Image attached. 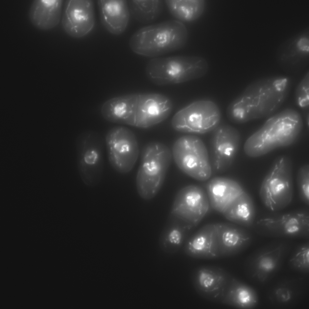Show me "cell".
Returning <instances> with one entry per match:
<instances>
[{
  "label": "cell",
  "mask_w": 309,
  "mask_h": 309,
  "mask_svg": "<svg viewBox=\"0 0 309 309\" xmlns=\"http://www.w3.org/2000/svg\"><path fill=\"white\" fill-rule=\"evenodd\" d=\"M97 4L101 23L111 33L119 35L126 29L130 13L125 0H100Z\"/></svg>",
  "instance_id": "7402d4cb"
},
{
  "label": "cell",
  "mask_w": 309,
  "mask_h": 309,
  "mask_svg": "<svg viewBox=\"0 0 309 309\" xmlns=\"http://www.w3.org/2000/svg\"><path fill=\"white\" fill-rule=\"evenodd\" d=\"M253 227L257 233L266 236L308 238L309 210L270 213L255 221Z\"/></svg>",
  "instance_id": "30bf717a"
},
{
  "label": "cell",
  "mask_w": 309,
  "mask_h": 309,
  "mask_svg": "<svg viewBox=\"0 0 309 309\" xmlns=\"http://www.w3.org/2000/svg\"><path fill=\"white\" fill-rule=\"evenodd\" d=\"M128 2L130 14L137 21L147 23L158 17L164 8L163 1L130 0Z\"/></svg>",
  "instance_id": "f1b7e54d"
},
{
  "label": "cell",
  "mask_w": 309,
  "mask_h": 309,
  "mask_svg": "<svg viewBox=\"0 0 309 309\" xmlns=\"http://www.w3.org/2000/svg\"><path fill=\"white\" fill-rule=\"evenodd\" d=\"M297 279H285L279 281L269 290L268 299L273 305L287 307L296 300L300 290Z\"/></svg>",
  "instance_id": "4316f807"
},
{
  "label": "cell",
  "mask_w": 309,
  "mask_h": 309,
  "mask_svg": "<svg viewBox=\"0 0 309 309\" xmlns=\"http://www.w3.org/2000/svg\"><path fill=\"white\" fill-rule=\"evenodd\" d=\"M233 276L219 266L204 265L192 273V282L197 292L211 301L221 302Z\"/></svg>",
  "instance_id": "e0dca14e"
},
{
  "label": "cell",
  "mask_w": 309,
  "mask_h": 309,
  "mask_svg": "<svg viewBox=\"0 0 309 309\" xmlns=\"http://www.w3.org/2000/svg\"><path fill=\"white\" fill-rule=\"evenodd\" d=\"M104 139L111 166L119 173L130 172L137 161L139 152L134 133L126 127L116 126L107 131Z\"/></svg>",
  "instance_id": "4fadbf2b"
},
{
  "label": "cell",
  "mask_w": 309,
  "mask_h": 309,
  "mask_svg": "<svg viewBox=\"0 0 309 309\" xmlns=\"http://www.w3.org/2000/svg\"><path fill=\"white\" fill-rule=\"evenodd\" d=\"M289 265L293 270L304 273L309 272V242L298 246L290 256Z\"/></svg>",
  "instance_id": "f546056e"
},
{
  "label": "cell",
  "mask_w": 309,
  "mask_h": 309,
  "mask_svg": "<svg viewBox=\"0 0 309 309\" xmlns=\"http://www.w3.org/2000/svg\"><path fill=\"white\" fill-rule=\"evenodd\" d=\"M192 228L170 212L159 236L160 247L167 253L177 252L184 245Z\"/></svg>",
  "instance_id": "cb8c5ba5"
},
{
  "label": "cell",
  "mask_w": 309,
  "mask_h": 309,
  "mask_svg": "<svg viewBox=\"0 0 309 309\" xmlns=\"http://www.w3.org/2000/svg\"><path fill=\"white\" fill-rule=\"evenodd\" d=\"M299 198L306 205H309V166L304 165L299 169L297 178Z\"/></svg>",
  "instance_id": "1f68e13d"
},
{
  "label": "cell",
  "mask_w": 309,
  "mask_h": 309,
  "mask_svg": "<svg viewBox=\"0 0 309 309\" xmlns=\"http://www.w3.org/2000/svg\"><path fill=\"white\" fill-rule=\"evenodd\" d=\"M173 108L171 100L163 94L137 93L108 100L102 105L101 113L111 123L147 128L166 120Z\"/></svg>",
  "instance_id": "7a4b0ae2"
},
{
  "label": "cell",
  "mask_w": 309,
  "mask_h": 309,
  "mask_svg": "<svg viewBox=\"0 0 309 309\" xmlns=\"http://www.w3.org/2000/svg\"><path fill=\"white\" fill-rule=\"evenodd\" d=\"M171 151L177 166L185 174L202 181L211 177L209 155L204 142L198 136L180 137L174 142Z\"/></svg>",
  "instance_id": "ba28073f"
},
{
  "label": "cell",
  "mask_w": 309,
  "mask_h": 309,
  "mask_svg": "<svg viewBox=\"0 0 309 309\" xmlns=\"http://www.w3.org/2000/svg\"><path fill=\"white\" fill-rule=\"evenodd\" d=\"M293 192L291 160L285 155L279 156L274 161L262 183L260 197L267 209L276 212L289 204Z\"/></svg>",
  "instance_id": "52a82bcc"
},
{
  "label": "cell",
  "mask_w": 309,
  "mask_h": 309,
  "mask_svg": "<svg viewBox=\"0 0 309 309\" xmlns=\"http://www.w3.org/2000/svg\"><path fill=\"white\" fill-rule=\"evenodd\" d=\"M165 2L170 14L182 23L198 19L202 14L205 6L204 0H167Z\"/></svg>",
  "instance_id": "83f0119b"
},
{
  "label": "cell",
  "mask_w": 309,
  "mask_h": 309,
  "mask_svg": "<svg viewBox=\"0 0 309 309\" xmlns=\"http://www.w3.org/2000/svg\"><path fill=\"white\" fill-rule=\"evenodd\" d=\"M290 79L282 76L257 80L249 84L229 104L228 120L236 124L270 116L284 103L289 93Z\"/></svg>",
  "instance_id": "6da1fadb"
},
{
  "label": "cell",
  "mask_w": 309,
  "mask_h": 309,
  "mask_svg": "<svg viewBox=\"0 0 309 309\" xmlns=\"http://www.w3.org/2000/svg\"><path fill=\"white\" fill-rule=\"evenodd\" d=\"M295 99L298 106L304 111L309 107V72L308 71L297 86Z\"/></svg>",
  "instance_id": "4dcf8cb0"
},
{
  "label": "cell",
  "mask_w": 309,
  "mask_h": 309,
  "mask_svg": "<svg viewBox=\"0 0 309 309\" xmlns=\"http://www.w3.org/2000/svg\"><path fill=\"white\" fill-rule=\"evenodd\" d=\"M210 207L205 190L201 186L192 185L178 191L170 212L193 228L200 222Z\"/></svg>",
  "instance_id": "9a60e30c"
},
{
  "label": "cell",
  "mask_w": 309,
  "mask_h": 309,
  "mask_svg": "<svg viewBox=\"0 0 309 309\" xmlns=\"http://www.w3.org/2000/svg\"><path fill=\"white\" fill-rule=\"evenodd\" d=\"M61 19L62 27L69 36L76 38L86 36L92 30L95 24L94 1L66 0Z\"/></svg>",
  "instance_id": "2e32d148"
},
{
  "label": "cell",
  "mask_w": 309,
  "mask_h": 309,
  "mask_svg": "<svg viewBox=\"0 0 309 309\" xmlns=\"http://www.w3.org/2000/svg\"><path fill=\"white\" fill-rule=\"evenodd\" d=\"M278 63L286 69L304 66L309 59V28L306 27L281 43L276 52Z\"/></svg>",
  "instance_id": "ac0fdd59"
},
{
  "label": "cell",
  "mask_w": 309,
  "mask_h": 309,
  "mask_svg": "<svg viewBox=\"0 0 309 309\" xmlns=\"http://www.w3.org/2000/svg\"><path fill=\"white\" fill-rule=\"evenodd\" d=\"M208 68L207 62L202 57L177 56L153 58L147 63L145 71L152 82L165 85L199 78L206 74Z\"/></svg>",
  "instance_id": "5b68a950"
},
{
  "label": "cell",
  "mask_w": 309,
  "mask_h": 309,
  "mask_svg": "<svg viewBox=\"0 0 309 309\" xmlns=\"http://www.w3.org/2000/svg\"><path fill=\"white\" fill-rule=\"evenodd\" d=\"M215 224L220 257L239 253L250 244L251 234L244 227L228 223Z\"/></svg>",
  "instance_id": "d6986e66"
},
{
  "label": "cell",
  "mask_w": 309,
  "mask_h": 309,
  "mask_svg": "<svg viewBox=\"0 0 309 309\" xmlns=\"http://www.w3.org/2000/svg\"><path fill=\"white\" fill-rule=\"evenodd\" d=\"M289 249L287 243L283 241L273 242L258 249L246 261L247 277L257 284L269 282L279 270Z\"/></svg>",
  "instance_id": "7c38bea8"
},
{
  "label": "cell",
  "mask_w": 309,
  "mask_h": 309,
  "mask_svg": "<svg viewBox=\"0 0 309 309\" xmlns=\"http://www.w3.org/2000/svg\"><path fill=\"white\" fill-rule=\"evenodd\" d=\"M303 127L301 116L287 108L272 115L244 143L245 154L251 158L263 155L277 148L288 146L297 139Z\"/></svg>",
  "instance_id": "3957f363"
},
{
  "label": "cell",
  "mask_w": 309,
  "mask_h": 309,
  "mask_svg": "<svg viewBox=\"0 0 309 309\" xmlns=\"http://www.w3.org/2000/svg\"><path fill=\"white\" fill-rule=\"evenodd\" d=\"M184 253L195 258L214 259L220 257L215 224L206 225L185 241Z\"/></svg>",
  "instance_id": "44dd1931"
},
{
  "label": "cell",
  "mask_w": 309,
  "mask_h": 309,
  "mask_svg": "<svg viewBox=\"0 0 309 309\" xmlns=\"http://www.w3.org/2000/svg\"><path fill=\"white\" fill-rule=\"evenodd\" d=\"M172 158L170 149L162 143L152 142L144 147L136 179L137 191L142 199L151 200L158 193Z\"/></svg>",
  "instance_id": "8992f818"
},
{
  "label": "cell",
  "mask_w": 309,
  "mask_h": 309,
  "mask_svg": "<svg viewBox=\"0 0 309 309\" xmlns=\"http://www.w3.org/2000/svg\"><path fill=\"white\" fill-rule=\"evenodd\" d=\"M62 0H34L28 11L31 24L37 28L47 30L56 27L61 19Z\"/></svg>",
  "instance_id": "603a6c76"
},
{
  "label": "cell",
  "mask_w": 309,
  "mask_h": 309,
  "mask_svg": "<svg viewBox=\"0 0 309 309\" xmlns=\"http://www.w3.org/2000/svg\"><path fill=\"white\" fill-rule=\"evenodd\" d=\"M240 138L238 130L229 125H219L213 130L209 155L212 175L222 173L230 167L237 152Z\"/></svg>",
  "instance_id": "5bb4252c"
},
{
  "label": "cell",
  "mask_w": 309,
  "mask_h": 309,
  "mask_svg": "<svg viewBox=\"0 0 309 309\" xmlns=\"http://www.w3.org/2000/svg\"><path fill=\"white\" fill-rule=\"evenodd\" d=\"M221 119L220 110L215 103L200 100L178 111L173 117L171 124L178 132L202 134L214 129L219 125Z\"/></svg>",
  "instance_id": "8fae6325"
},
{
  "label": "cell",
  "mask_w": 309,
  "mask_h": 309,
  "mask_svg": "<svg viewBox=\"0 0 309 309\" xmlns=\"http://www.w3.org/2000/svg\"><path fill=\"white\" fill-rule=\"evenodd\" d=\"M105 146L104 139L95 131H85L77 139L78 169L82 181L88 186H95L101 180Z\"/></svg>",
  "instance_id": "9c48e42d"
},
{
  "label": "cell",
  "mask_w": 309,
  "mask_h": 309,
  "mask_svg": "<svg viewBox=\"0 0 309 309\" xmlns=\"http://www.w3.org/2000/svg\"><path fill=\"white\" fill-rule=\"evenodd\" d=\"M222 214L228 220L244 227L253 226L255 221L254 202L250 194L245 190Z\"/></svg>",
  "instance_id": "484cf974"
},
{
  "label": "cell",
  "mask_w": 309,
  "mask_h": 309,
  "mask_svg": "<svg viewBox=\"0 0 309 309\" xmlns=\"http://www.w3.org/2000/svg\"><path fill=\"white\" fill-rule=\"evenodd\" d=\"M188 37L183 23L169 20L139 29L132 36L129 45L134 53L153 58L182 48Z\"/></svg>",
  "instance_id": "277c9868"
},
{
  "label": "cell",
  "mask_w": 309,
  "mask_h": 309,
  "mask_svg": "<svg viewBox=\"0 0 309 309\" xmlns=\"http://www.w3.org/2000/svg\"><path fill=\"white\" fill-rule=\"evenodd\" d=\"M221 303L241 309H252L258 305V295L253 287L233 277Z\"/></svg>",
  "instance_id": "d4e9b609"
},
{
  "label": "cell",
  "mask_w": 309,
  "mask_h": 309,
  "mask_svg": "<svg viewBox=\"0 0 309 309\" xmlns=\"http://www.w3.org/2000/svg\"><path fill=\"white\" fill-rule=\"evenodd\" d=\"M205 190L210 207L222 214L245 190L238 181L224 177H215L210 180Z\"/></svg>",
  "instance_id": "ffe728a7"
}]
</instances>
